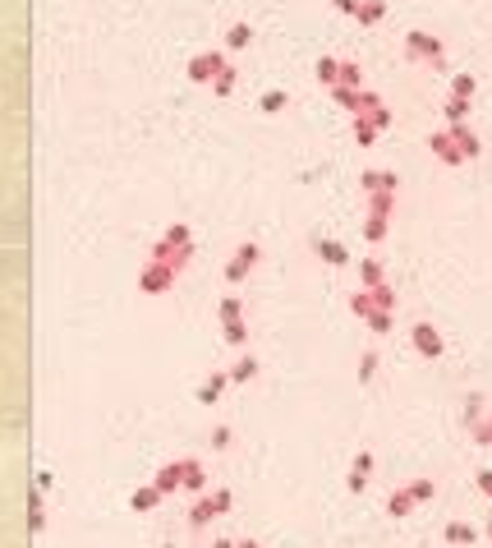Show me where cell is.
I'll return each instance as SVG.
<instances>
[{
    "mask_svg": "<svg viewBox=\"0 0 492 548\" xmlns=\"http://www.w3.org/2000/svg\"><path fill=\"white\" fill-rule=\"evenodd\" d=\"M28 530H33V535H42V530H46V507H42V489H37V493H33V503H28Z\"/></svg>",
    "mask_w": 492,
    "mask_h": 548,
    "instance_id": "obj_18",
    "label": "cell"
},
{
    "mask_svg": "<svg viewBox=\"0 0 492 548\" xmlns=\"http://www.w3.org/2000/svg\"><path fill=\"white\" fill-rule=\"evenodd\" d=\"M368 328H372V332H391V309H372V314H368Z\"/></svg>",
    "mask_w": 492,
    "mask_h": 548,
    "instance_id": "obj_36",
    "label": "cell"
},
{
    "mask_svg": "<svg viewBox=\"0 0 492 548\" xmlns=\"http://www.w3.org/2000/svg\"><path fill=\"white\" fill-rule=\"evenodd\" d=\"M474 484H479L483 493H488V498H492V470H479V475H474Z\"/></svg>",
    "mask_w": 492,
    "mask_h": 548,
    "instance_id": "obj_44",
    "label": "cell"
},
{
    "mask_svg": "<svg viewBox=\"0 0 492 548\" xmlns=\"http://www.w3.org/2000/svg\"><path fill=\"white\" fill-rule=\"evenodd\" d=\"M405 51H410V60H433V65H442V42L428 33H410L405 37Z\"/></svg>",
    "mask_w": 492,
    "mask_h": 548,
    "instance_id": "obj_3",
    "label": "cell"
},
{
    "mask_svg": "<svg viewBox=\"0 0 492 548\" xmlns=\"http://www.w3.org/2000/svg\"><path fill=\"white\" fill-rule=\"evenodd\" d=\"M372 304H377V309H396V295H391V286H372Z\"/></svg>",
    "mask_w": 492,
    "mask_h": 548,
    "instance_id": "obj_37",
    "label": "cell"
},
{
    "mask_svg": "<svg viewBox=\"0 0 492 548\" xmlns=\"http://www.w3.org/2000/svg\"><path fill=\"white\" fill-rule=\"evenodd\" d=\"M317 258L331 263V267H345V263H350V249H345L340 240H317Z\"/></svg>",
    "mask_w": 492,
    "mask_h": 548,
    "instance_id": "obj_11",
    "label": "cell"
},
{
    "mask_svg": "<svg viewBox=\"0 0 492 548\" xmlns=\"http://www.w3.org/2000/svg\"><path fill=\"white\" fill-rule=\"evenodd\" d=\"M249 42H253V28H249V23H230V33H226V46H230V51H244Z\"/></svg>",
    "mask_w": 492,
    "mask_h": 548,
    "instance_id": "obj_19",
    "label": "cell"
},
{
    "mask_svg": "<svg viewBox=\"0 0 492 548\" xmlns=\"http://www.w3.org/2000/svg\"><path fill=\"white\" fill-rule=\"evenodd\" d=\"M253 378H258V360H253V355H244V360L230 369V383H253Z\"/></svg>",
    "mask_w": 492,
    "mask_h": 548,
    "instance_id": "obj_20",
    "label": "cell"
},
{
    "mask_svg": "<svg viewBox=\"0 0 492 548\" xmlns=\"http://www.w3.org/2000/svg\"><path fill=\"white\" fill-rule=\"evenodd\" d=\"M138 286L147 290V295H161V290H171V286H175V267H171V263H161V258H152V263L143 267Z\"/></svg>",
    "mask_w": 492,
    "mask_h": 548,
    "instance_id": "obj_1",
    "label": "cell"
},
{
    "mask_svg": "<svg viewBox=\"0 0 492 548\" xmlns=\"http://www.w3.org/2000/svg\"><path fill=\"white\" fill-rule=\"evenodd\" d=\"M474 92V74H451V97H470Z\"/></svg>",
    "mask_w": 492,
    "mask_h": 548,
    "instance_id": "obj_34",
    "label": "cell"
},
{
    "mask_svg": "<svg viewBox=\"0 0 492 548\" xmlns=\"http://www.w3.org/2000/svg\"><path fill=\"white\" fill-rule=\"evenodd\" d=\"M479 419H483V396H470V401H465V424H479Z\"/></svg>",
    "mask_w": 492,
    "mask_h": 548,
    "instance_id": "obj_38",
    "label": "cell"
},
{
    "mask_svg": "<svg viewBox=\"0 0 492 548\" xmlns=\"http://www.w3.org/2000/svg\"><path fill=\"white\" fill-rule=\"evenodd\" d=\"M363 120H372V125H377V129H386V125H391V111H386V106H377V111H368Z\"/></svg>",
    "mask_w": 492,
    "mask_h": 548,
    "instance_id": "obj_42",
    "label": "cell"
},
{
    "mask_svg": "<svg viewBox=\"0 0 492 548\" xmlns=\"http://www.w3.org/2000/svg\"><path fill=\"white\" fill-rule=\"evenodd\" d=\"M363 189H368V194L391 189V194H396V171H363Z\"/></svg>",
    "mask_w": 492,
    "mask_h": 548,
    "instance_id": "obj_13",
    "label": "cell"
},
{
    "mask_svg": "<svg viewBox=\"0 0 492 548\" xmlns=\"http://www.w3.org/2000/svg\"><path fill=\"white\" fill-rule=\"evenodd\" d=\"M488 535H492V516H488Z\"/></svg>",
    "mask_w": 492,
    "mask_h": 548,
    "instance_id": "obj_49",
    "label": "cell"
},
{
    "mask_svg": "<svg viewBox=\"0 0 492 548\" xmlns=\"http://www.w3.org/2000/svg\"><path fill=\"white\" fill-rule=\"evenodd\" d=\"M180 489H189V493H203V489H208V475H203L198 461H184V484H180Z\"/></svg>",
    "mask_w": 492,
    "mask_h": 548,
    "instance_id": "obj_16",
    "label": "cell"
},
{
    "mask_svg": "<svg viewBox=\"0 0 492 548\" xmlns=\"http://www.w3.org/2000/svg\"><path fill=\"white\" fill-rule=\"evenodd\" d=\"M359 92H363V88H345V83H336V88H331V97H336L340 111H354V115H359Z\"/></svg>",
    "mask_w": 492,
    "mask_h": 548,
    "instance_id": "obj_17",
    "label": "cell"
},
{
    "mask_svg": "<svg viewBox=\"0 0 492 548\" xmlns=\"http://www.w3.org/2000/svg\"><path fill=\"white\" fill-rule=\"evenodd\" d=\"M226 69V60H221V51H198L194 60H189V78L194 83H212V78Z\"/></svg>",
    "mask_w": 492,
    "mask_h": 548,
    "instance_id": "obj_2",
    "label": "cell"
},
{
    "mask_svg": "<svg viewBox=\"0 0 492 548\" xmlns=\"http://www.w3.org/2000/svg\"><path fill=\"white\" fill-rule=\"evenodd\" d=\"M226 318H244L240 295H226V300H221V323H226Z\"/></svg>",
    "mask_w": 492,
    "mask_h": 548,
    "instance_id": "obj_35",
    "label": "cell"
},
{
    "mask_svg": "<svg viewBox=\"0 0 492 548\" xmlns=\"http://www.w3.org/2000/svg\"><path fill=\"white\" fill-rule=\"evenodd\" d=\"M221 337H226L230 346H244V341H249V328H244V318H226V332H221Z\"/></svg>",
    "mask_w": 492,
    "mask_h": 548,
    "instance_id": "obj_26",
    "label": "cell"
},
{
    "mask_svg": "<svg viewBox=\"0 0 492 548\" xmlns=\"http://www.w3.org/2000/svg\"><path fill=\"white\" fill-rule=\"evenodd\" d=\"M447 544H474V526H465V521H451V526H447Z\"/></svg>",
    "mask_w": 492,
    "mask_h": 548,
    "instance_id": "obj_27",
    "label": "cell"
},
{
    "mask_svg": "<svg viewBox=\"0 0 492 548\" xmlns=\"http://www.w3.org/2000/svg\"><path fill=\"white\" fill-rule=\"evenodd\" d=\"M465 115H470V97H451L447 101V125H465Z\"/></svg>",
    "mask_w": 492,
    "mask_h": 548,
    "instance_id": "obj_24",
    "label": "cell"
},
{
    "mask_svg": "<svg viewBox=\"0 0 492 548\" xmlns=\"http://www.w3.org/2000/svg\"><path fill=\"white\" fill-rule=\"evenodd\" d=\"M359 276H363V290H372V286H382V263H377V258H363Z\"/></svg>",
    "mask_w": 492,
    "mask_h": 548,
    "instance_id": "obj_23",
    "label": "cell"
},
{
    "mask_svg": "<svg viewBox=\"0 0 492 548\" xmlns=\"http://www.w3.org/2000/svg\"><path fill=\"white\" fill-rule=\"evenodd\" d=\"M235 548H258V544H253V539H240V544H235Z\"/></svg>",
    "mask_w": 492,
    "mask_h": 548,
    "instance_id": "obj_48",
    "label": "cell"
},
{
    "mask_svg": "<svg viewBox=\"0 0 492 548\" xmlns=\"http://www.w3.org/2000/svg\"><path fill=\"white\" fill-rule=\"evenodd\" d=\"M212 447H217V451H221V447H230V428H226V424L212 428Z\"/></svg>",
    "mask_w": 492,
    "mask_h": 548,
    "instance_id": "obj_43",
    "label": "cell"
},
{
    "mask_svg": "<svg viewBox=\"0 0 492 548\" xmlns=\"http://www.w3.org/2000/svg\"><path fill=\"white\" fill-rule=\"evenodd\" d=\"M372 373H377V355H363V360H359V383H372Z\"/></svg>",
    "mask_w": 492,
    "mask_h": 548,
    "instance_id": "obj_41",
    "label": "cell"
},
{
    "mask_svg": "<svg viewBox=\"0 0 492 548\" xmlns=\"http://www.w3.org/2000/svg\"><path fill=\"white\" fill-rule=\"evenodd\" d=\"M212 548H235V544H230V539H217V544H212Z\"/></svg>",
    "mask_w": 492,
    "mask_h": 548,
    "instance_id": "obj_47",
    "label": "cell"
},
{
    "mask_svg": "<svg viewBox=\"0 0 492 548\" xmlns=\"http://www.w3.org/2000/svg\"><path fill=\"white\" fill-rule=\"evenodd\" d=\"M386 512H391V516H410V512H414V493H410V484L386 498Z\"/></svg>",
    "mask_w": 492,
    "mask_h": 548,
    "instance_id": "obj_14",
    "label": "cell"
},
{
    "mask_svg": "<svg viewBox=\"0 0 492 548\" xmlns=\"http://www.w3.org/2000/svg\"><path fill=\"white\" fill-rule=\"evenodd\" d=\"M152 484L161 489V493H175L180 484H184V461H171V465H161V470L152 475Z\"/></svg>",
    "mask_w": 492,
    "mask_h": 548,
    "instance_id": "obj_9",
    "label": "cell"
},
{
    "mask_svg": "<svg viewBox=\"0 0 492 548\" xmlns=\"http://www.w3.org/2000/svg\"><path fill=\"white\" fill-rule=\"evenodd\" d=\"M331 5H336L340 14H359V0H331Z\"/></svg>",
    "mask_w": 492,
    "mask_h": 548,
    "instance_id": "obj_46",
    "label": "cell"
},
{
    "mask_svg": "<svg viewBox=\"0 0 492 548\" xmlns=\"http://www.w3.org/2000/svg\"><path fill=\"white\" fill-rule=\"evenodd\" d=\"M350 309L359 314V318H368L372 309H377V304H372V290H359V295H350Z\"/></svg>",
    "mask_w": 492,
    "mask_h": 548,
    "instance_id": "obj_33",
    "label": "cell"
},
{
    "mask_svg": "<svg viewBox=\"0 0 492 548\" xmlns=\"http://www.w3.org/2000/svg\"><path fill=\"white\" fill-rule=\"evenodd\" d=\"M368 475H372V451H359V456H354V465H350V493H363V489H368Z\"/></svg>",
    "mask_w": 492,
    "mask_h": 548,
    "instance_id": "obj_8",
    "label": "cell"
},
{
    "mask_svg": "<svg viewBox=\"0 0 492 548\" xmlns=\"http://www.w3.org/2000/svg\"><path fill=\"white\" fill-rule=\"evenodd\" d=\"M217 516H221V507H217V498H203V493H198V503L194 507H189V526H194V530H203V526H208V521H217Z\"/></svg>",
    "mask_w": 492,
    "mask_h": 548,
    "instance_id": "obj_7",
    "label": "cell"
},
{
    "mask_svg": "<svg viewBox=\"0 0 492 548\" xmlns=\"http://www.w3.org/2000/svg\"><path fill=\"white\" fill-rule=\"evenodd\" d=\"M410 493H414V503H428L437 489H433V479H414V484H410Z\"/></svg>",
    "mask_w": 492,
    "mask_h": 548,
    "instance_id": "obj_40",
    "label": "cell"
},
{
    "mask_svg": "<svg viewBox=\"0 0 492 548\" xmlns=\"http://www.w3.org/2000/svg\"><path fill=\"white\" fill-rule=\"evenodd\" d=\"M161 489H157V484H143V489H133V498H129V507L138 516H147V512H157V503H161Z\"/></svg>",
    "mask_w": 492,
    "mask_h": 548,
    "instance_id": "obj_10",
    "label": "cell"
},
{
    "mask_svg": "<svg viewBox=\"0 0 492 548\" xmlns=\"http://www.w3.org/2000/svg\"><path fill=\"white\" fill-rule=\"evenodd\" d=\"M230 88H235V69L226 65L217 78H212V92H217V97H230Z\"/></svg>",
    "mask_w": 492,
    "mask_h": 548,
    "instance_id": "obj_30",
    "label": "cell"
},
{
    "mask_svg": "<svg viewBox=\"0 0 492 548\" xmlns=\"http://www.w3.org/2000/svg\"><path fill=\"white\" fill-rule=\"evenodd\" d=\"M428 148H433V157H437V162H447V166H460V162H465V153L456 148L451 129H447V134H433V139H428Z\"/></svg>",
    "mask_w": 492,
    "mask_h": 548,
    "instance_id": "obj_6",
    "label": "cell"
},
{
    "mask_svg": "<svg viewBox=\"0 0 492 548\" xmlns=\"http://www.w3.org/2000/svg\"><path fill=\"white\" fill-rule=\"evenodd\" d=\"M340 83H345V88H359V83H363V74H359L354 60H340Z\"/></svg>",
    "mask_w": 492,
    "mask_h": 548,
    "instance_id": "obj_32",
    "label": "cell"
},
{
    "mask_svg": "<svg viewBox=\"0 0 492 548\" xmlns=\"http://www.w3.org/2000/svg\"><path fill=\"white\" fill-rule=\"evenodd\" d=\"M451 139H456V148L465 153V162H470V157H479V139H474L465 125H451Z\"/></svg>",
    "mask_w": 492,
    "mask_h": 548,
    "instance_id": "obj_15",
    "label": "cell"
},
{
    "mask_svg": "<svg viewBox=\"0 0 492 548\" xmlns=\"http://www.w3.org/2000/svg\"><path fill=\"white\" fill-rule=\"evenodd\" d=\"M363 235H368L372 244L386 240V217H377V212H368V226H363Z\"/></svg>",
    "mask_w": 492,
    "mask_h": 548,
    "instance_id": "obj_28",
    "label": "cell"
},
{
    "mask_svg": "<svg viewBox=\"0 0 492 548\" xmlns=\"http://www.w3.org/2000/svg\"><path fill=\"white\" fill-rule=\"evenodd\" d=\"M226 383H230V369H226V373H212L208 383L198 387V401H203V406H212V401H217V396L226 392Z\"/></svg>",
    "mask_w": 492,
    "mask_h": 548,
    "instance_id": "obj_12",
    "label": "cell"
},
{
    "mask_svg": "<svg viewBox=\"0 0 492 548\" xmlns=\"http://www.w3.org/2000/svg\"><path fill=\"white\" fill-rule=\"evenodd\" d=\"M285 101H290V97H285L281 88H272V92H263V101H258V106H263L267 115H276V111H285Z\"/></svg>",
    "mask_w": 492,
    "mask_h": 548,
    "instance_id": "obj_29",
    "label": "cell"
},
{
    "mask_svg": "<svg viewBox=\"0 0 492 548\" xmlns=\"http://www.w3.org/2000/svg\"><path fill=\"white\" fill-rule=\"evenodd\" d=\"M253 263H258V244L249 240V244H240V249H235V258L226 263V281H230V286L244 281V276L253 272Z\"/></svg>",
    "mask_w": 492,
    "mask_h": 548,
    "instance_id": "obj_4",
    "label": "cell"
},
{
    "mask_svg": "<svg viewBox=\"0 0 492 548\" xmlns=\"http://www.w3.org/2000/svg\"><path fill=\"white\" fill-rule=\"evenodd\" d=\"M317 78H322L327 88H336V83H340V60H331V55H322V60H317Z\"/></svg>",
    "mask_w": 492,
    "mask_h": 548,
    "instance_id": "obj_21",
    "label": "cell"
},
{
    "mask_svg": "<svg viewBox=\"0 0 492 548\" xmlns=\"http://www.w3.org/2000/svg\"><path fill=\"white\" fill-rule=\"evenodd\" d=\"M161 240H166V244H194V240H189V226H184V221H171Z\"/></svg>",
    "mask_w": 492,
    "mask_h": 548,
    "instance_id": "obj_31",
    "label": "cell"
},
{
    "mask_svg": "<svg viewBox=\"0 0 492 548\" xmlns=\"http://www.w3.org/2000/svg\"><path fill=\"white\" fill-rule=\"evenodd\" d=\"M212 498H217V507H221V512H230V503H235V498H230V489H217Z\"/></svg>",
    "mask_w": 492,
    "mask_h": 548,
    "instance_id": "obj_45",
    "label": "cell"
},
{
    "mask_svg": "<svg viewBox=\"0 0 492 548\" xmlns=\"http://www.w3.org/2000/svg\"><path fill=\"white\" fill-rule=\"evenodd\" d=\"M354 139H359L363 148H372V143H377V125L363 120V115H354Z\"/></svg>",
    "mask_w": 492,
    "mask_h": 548,
    "instance_id": "obj_25",
    "label": "cell"
},
{
    "mask_svg": "<svg viewBox=\"0 0 492 548\" xmlns=\"http://www.w3.org/2000/svg\"><path fill=\"white\" fill-rule=\"evenodd\" d=\"M386 14V0H359V14H354V19L359 23H377Z\"/></svg>",
    "mask_w": 492,
    "mask_h": 548,
    "instance_id": "obj_22",
    "label": "cell"
},
{
    "mask_svg": "<svg viewBox=\"0 0 492 548\" xmlns=\"http://www.w3.org/2000/svg\"><path fill=\"white\" fill-rule=\"evenodd\" d=\"M414 351H419V355H428V360H437V355L447 351L433 323H414Z\"/></svg>",
    "mask_w": 492,
    "mask_h": 548,
    "instance_id": "obj_5",
    "label": "cell"
},
{
    "mask_svg": "<svg viewBox=\"0 0 492 548\" xmlns=\"http://www.w3.org/2000/svg\"><path fill=\"white\" fill-rule=\"evenodd\" d=\"M474 442H479V447H492V415L474 424Z\"/></svg>",
    "mask_w": 492,
    "mask_h": 548,
    "instance_id": "obj_39",
    "label": "cell"
}]
</instances>
